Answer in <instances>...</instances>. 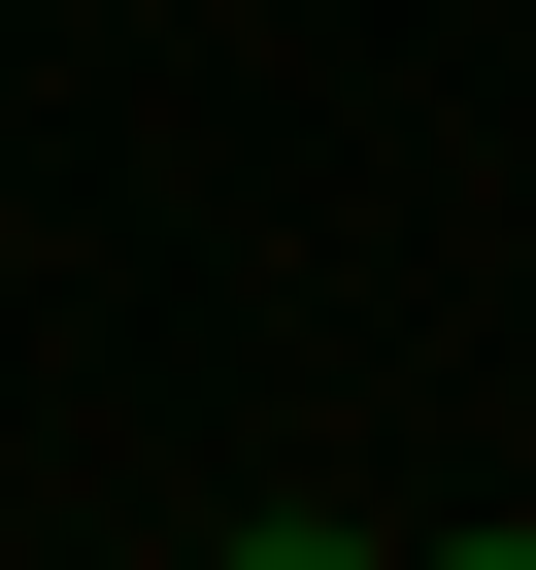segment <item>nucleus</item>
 <instances>
[]
</instances>
